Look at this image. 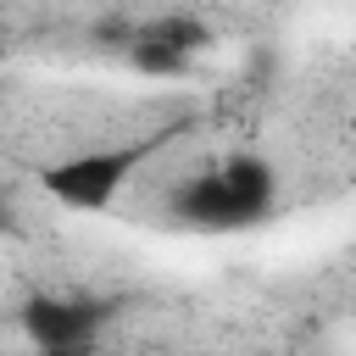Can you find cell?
<instances>
[{"label":"cell","instance_id":"1","mask_svg":"<svg viewBox=\"0 0 356 356\" xmlns=\"http://www.w3.org/2000/svg\"><path fill=\"white\" fill-rule=\"evenodd\" d=\"M156 145H83L72 156H56L39 167V189L61 200L67 211H111Z\"/></svg>","mask_w":356,"mask_h":356},{"label":"cell","instance_id":"2","mask_svg":"<svg viewBox=\"0 0 356 356\" xmlns=\"http://www.w3.org/2000/svg\"><path fill=\"white\" fill-rule=\"evenodd\" d=\"M0 39H6V17H0Z\"/></svg>","mask_w":356,"mask_h":356},{"label":"cell","instance_id":"3","mask_svg":"<svg viewBox=\"0 0 356 356\" xmlns=\"http://www.w3.org/2000/svg\"><path fill=\"white\" fill-rule=\"evenodd\" d=\"M0 222H6V211H0Z\"/></svg>","mask_w":356,"mask_h":356}]
</instances>
